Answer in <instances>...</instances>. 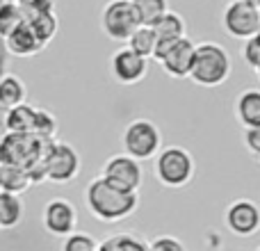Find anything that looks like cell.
Listing matches in <instances>:
<instances>
[{"instance_id":"1","label":"cell","mask_w":260,"mask_h":251,"mask_svg":"<svg viewBox=\"0 0 260 251\" xmlns=\"http://www.w3.org/2000/svg\"><path fill=\"white\" fill-rule=\"evenodd\" d=\"M85 201L91 215L99 222H105V224H114V222L126 219L139 206L137 192H123V190L110 185L101 176L87 185Z\"/></svg>"},{"instance_id":"2","label":"cell","mask_w":260,"mask_h":251,"mask_svg":"<svg viewBox=\"0 0 260 251\" xmlns=\"http://www.w3.org/2000/svg\"><path fill=\"white\" fill-rule=\"evenodd\" d=\"M233 71V59L229 50L217 41H201L194 50V62L189 78L199 87H219L231 78Z\"/></svg>"},{"instance_id":"3","label":"cell","mask_w":260,"mask_h":251,"mask_svg":"<svg viewBox=\"0 0 260 251\" xmlns=\"http://www.w3.org/2000/svg\"><path fill=\"white\" fill-rule=\"evenodd\" d=\"M55 139H44L35 133H5L0 142V165L27 167L37 160H44L46 151Z\"/></svg>"},{"instance_id":"4","label":"cell","mask_w":260,"mask_h":251,"mask_svg":"<svg viewBox=\"0 0 260 251\" xmlns=\"http://www.w3.org/2000/svg\"><path fill=\"white\" fill-rule=\"evenodd\" d=\"M194 158L187 148L183 146H167L160 148L153 162L155 178L165 187H185L194 178Z\"/></svg>"},{"instance_id":"5","label":"cell","mask_w":260,"mask_h":251,"mask_svg":"<svg viewBox=\"0 0 260 251\" xmlns=\"http://www.w3.org/2000/svg\"><path fill=\"white\" fill-rule=\"evenodd\" d=\"M121 142H123L126 155L144 162L157 155V151L162 148V135H160V128L153 121H148V119H135V121H130L126 125Z\"/></svg>"},{"instance_id":"6","label":"cell","mask_w":260,"mask_h":251,"mask_svg":"<svg viewBox=\"0 0 260 251\" xmlns=\"http://www.w3.org/2000/svg\"><path fill=\"white\" fill-rule=\"evenodd\" d=\"M137 27L139 21L130 0H110L101 12V30L112 41H128Z\"/></svg>"},{"instance_id":"7","label":"cell","mask_w":260,"mask_h":251,"mask_svg":"<svg viewBox=\"0 0 260 251\" xmlns=\"http://www.w3.org/2000/svg\"><path fill=\"white\" fill-rule=\"evenodd\" d=\"M44 167H46V180L57 185H67L80 171V155H78V151L71 144L53 142L50 148L46 151Z\"/></svg>"},{"instance_id":"8","label":"cell","mask_w":260,"mask_h":251,"mask_svg":"<svg viewBox=\"0 0 260 251\" xmlns=\"http://www.w3.org/2000/svg\"><path fill=\"white\" fill-rule=\"evenodd\" d=\"M221 27L233 39H249L260 30V12L256 5L244 0H231L221 12Z\"/></svg>"},{"instance_id":"9","label":"cell","mask_w":260,"mask_h":251,"mask_svg":"<svg viewBox=\"0 0 260 251\" xmlns=\"http://www.w3.org/2000/svg\"><path fill=\"white\" fill-rule=\"evenodd\" d=\"M101 178H105L110 185L123 190V192H137V190L142 187V180H144L142 162L126 155V153L112 155V158H108V162L103 165Z\"/></svg>"},{"instance_id":"10","label":"cell","mask_w":260,"mask_h":251,"mask_svg":"<svg viewBox=\"0 0 260 251\" xmlns=\"http://www.w3.org/2000/svg\"><path fill=\"white\" fill-rule=\"evenodd\" d=\"M194 50H197V44H194L189 37H183V39L174 41V44L160 55L157 62H160V67L165 69V73L169 78L183 80V78H189V71H192Z\"/></svg>"},{"instance_id":"11","label":"cell","mask_w":260,"mask_h":251,"mask_svg":"<svg viewBox=\"0 0 260 251\" xmlns=\"http://www.w3.org/2000/svg\"><path fill=\"white\" fill-rule=\"evenodd\" d=\"M226 226L238 238H251L260 231V208L249 199H238L226 208Z\"/></svg>"},{"instance_id":"12","label":"cell","mask_w":260,"mask_h":251,"mask_svg":"<svg viewBox=\"0 0 260 251\" xmlns=\"http://www.w3.org/2000/svg\"><path fill=\"white\" fill-rule=\"evenodd\" d=\"M110 71H112V78L119 82V85H137L146 78L148 71V59L142 57V55L133 53L128 48H119L117 53L110 59Z\"/></svg>"},{"instance_id":"13","label":"cell","mask_w":260,"mask_h":251,"mask_svg":"<svg viewBox=\"0 0 260 251\" xmlns=\"http://www.w3.org/2000/svg\"><path fill=\"white\" fill-rule=\"evenodd\" d=\"M78 212L67 199H50L44 208V226L55 238H67L76 231Z\"/></svg>"},{"instance_id":"14","label":"cell","mask_w":260,"mask_h":251,"mask_svg":"<svg viewBox=\"0 0 260 251\" xmlns=\"http://www.w3.org/2000/svg\"><path fill=\"white\" fill-rule=\"evenodd\" d=\"M151 30H153V35H155V53H153L155 59H160V55L165 53L174 41L187 37L185 35V32H187V25H185L183 16H180L178 12H171V9H167V12L153 23Z\"/></svg>"},{"instance_id":"15","label":"cell","mask_w":260,"mask_h":251,"mask_svg":"<svg viewBox=\"0 0 260 251\" xmlns=\"http://www.w3.org/2000/svg\"><path fill=\"white\" fill-rule=\"evenodd\" d=\"M5 46H7V50L12 55H16V57H32V55L44 50V46L39 44V39L35 37V32L30 30V25H27L25 21H23L12 35L5 37Z\"/></svg>"},{"instance_id":"16","label":"cell","mask_w":260,"mask_h":251,"mask_svg":"<svg viewBox=\"0 0 260 251\" xmlns=\"http://www.w3.org/2000/svg\"><path fill=\"white\" fill-rule=\"evenodd\" d=\"M35 119H37V108L30 103H18L9 108L3 117V123L7 133H32L35 130Z\"/></svg>"},{"instance_id":"17","label":"cell","mask_w":260,"mask_h":251,"mask_svg":"<svg viewBox=\"0 0 260 251\" xmlns=\"http://www.w3.org/2000/svg\"><path fill=\"white\" fill-rule=\"evenodd\" d=\"M235 117L244 128L260 123V89H247L235 101Z\"/></svg>"},{"instance_id":"18","label":"cell","mask_w":260,"mask_h":251,"mask_svg":"<svg viewBox=\"0 0 260 251\" xmlns=\"http://www.w3.org/2000/svg\"><path fill=\"white\" fill-rule=\"evenodd\" d=\"M30 176L23 167L0 165V190L9 194H23L30 187Z\"/></svg>"},{"instance_id":"19","label":"cell","mask_w":260,"mask_h":251,"mask_svg":"<svg viewBox=\"0 0 260 251\" xmlns=\"http://www.w3.org/2000/svg\"><path fill=\"white\" fill-rule=\"evenodd\" d=\"M23 219V201L18 194L0 190V229H14Z\"/></svg>"},{"instance_id":"20","label":"cell","mask_w":260,"mask_h":251,"mask_svg":"<svg viewBox=\"0 0 260 251\" xmlns=\"http://www.w3.org/2000/svg\"><path fill=\"white\" fill-rule=\"evenodd\" d=\"M18 103H25V82L16 76L0 78V108L9 110Z\"/></svg>"},{"instance_id":"21","label":"cell","mask_w":260,"mask_h":251,"mask_svg":"<svg viewBox=\"0 0 260 251\" xmlns=\"http://www.w3.org/2000/svg\"><path fill=\"white\" fill-rule=\"evenodd\" d=\"M25 23L30 25V30L35 32V37L39 39V44L44 46V48L55 39V35H57V30H59V21H57V14L55 12L39 14V16L30 18V21H25Z\"/></svg>"},{"instance_id":"22","label":"cell","mask_w":260,"mask_h":251,"mask_svg":"<svg viewBox=\"0 0 260 251\" xmlns=\"http://www.w3.org/2000/svg\"><path fill=\"white\" fill-rule=\"evenodd\" d=\"M130 3H133V7H135L139 25H148V27L169 9L167 0H130Z\"/></svg>"},{"instance_id":"23","label":"cell","mask_w":260,"mask_h":251,"mask_svg":"<svg viewBox=\"0 0 260 251\" xmlns=\"http://www.w3.org/2000/svg\"><path fill=\"white\" fill-rule=\"evenodd\" d=\"M126 44L133 53L142 55V57H146V59H151L153 53H155V35H153V30L148 25H139L137 30L130 35V39Z\"/></svg>"},{"instance_id":"24","label":"cell","mask_w":260,"mask_h":251,"mask_svg":"<svg viewBox=\"0 0 260 251\" xmlns=\"http://www.w3.org/2000/svg\"><path fill=\"white\" fill-rule=\"evenodd\" d=\"M23 21H25V18H23L16 0H7V3L0 7V39H5L7 35H12Z\"/></svg>"},{"instance_id":"25","label":"cell","mask_w":260,"mask_h":251,"mask_svg":"<svg viewBox=\"0 0 260 251\" xmlns=\"http://www.w3.org/2000/svg\"><path fill=\"white\" fill-rule=\"evenodd\" d=\"M101 251H148L146 244L139 238H135L133 233H121L112 235L110 240H105L103 244H99Z\"/></svg>"},{"instance_id":"26","label":"cell","mask_w":260,"mask_h":251,"mask_svg":"<svg viewBox=\"0 0 260 251\" xmlns=\"http://www.w3.org/2000/svg\"><path fill=\"white\" fill-rule=\"evenodd\" d=\"M35 135L44 139H55V133H57V119L48 112V110H39L37 108V119H35Z\"/></svg>"},{"instance_id":"27","label":"cell","mask_w":260,"mask_h":251,"mask_svg":"<svg viewBox=\"0 0 260 251\" xmlns=\"http://www.w3.org/2000/svg\"><path fill=\"white\" fill-rule=\"evenodd\" d=\"M16 5L25 21L39 16V14L55 12V0H16Z\"/></svg>"},{"instance_id":"28","label":"cell","mask_w":260,"mask_h":251,"mask_svg":"<svg viewBox=\"0 0 260 251\" xmlns=\"http://www.w3.org/2000/svg\"><path fill=\"white\" fill-rule=\"evenodd\" d=\"M96 249H99V242L89 233H76L73 231L62 242V251H96Z\"/></svg>"},{"instance_id":"29","label":"cell","mask_w":260,"mask_h":251,"mask_svg":"<svg viewBox=\"0 0 260 251\" xmlns=\"http://www.w3.org/2000/svg\"><path fill=\"white\" fill-rule=\"evenodd\" d=\"M242 59L244 64H249V67L256 71L260 67V37L253 35L249 37V39H244V46H242Z\"/></svg>"},{"instance_id":"30","label":"cell","mask_w":260,"mask_h":251,"mask_svg":"<svg viewBox=\"0 0 260 251\" xmlns=\"http://www.w3.org/2000/svg\"><path fill=\"white\" fill-rule=\"evenodd\" d=\"M148 251H185L183 242L176 238H171V235H162V238L153 240L151 244H146Z\"/></svg>"},{"instance_id":"31","label":"cell","mask_w":260,"mask_h":251,"mask_svg":"<svg viewBox=\"0 0 260 251\" xmlns=\"http://www.w3.org/2000/svg\"><path fill=\"white\" fill-rule=\"evenodd\" d=\"M244 146L253 155H260V123L251 125V128H244Z\"/></svg>"},{"instance_id":"32","label":"cell","mask_w":260,"mask_h":251,"mask_svg":"<svg viewBox=\"0 0 260 251\" xmlns=\"http://www.w3.org/2000/svg\"><path fill=\"white\" fill-rule=\"evenodd\" d=\"M5 133H7V128H5V123H3V119H0V142H3V137H5Z\"/></svg>"},{"instance_id":"33","label":"cell","mask_w":260,"mask_h":251,"mask_svg":"<svg viewBox=\"0 0 260 251\" xmlns=\"http://www.w3.org/2000/svg\"><path fill=\"white\" fill-rule=\"evenodd\" d=\"M244 3H251V5H258L260 0H244Z\"/></svg>"},{"instance_id":"34","label":"cell","mask_w":260,"mask_h":251,"mask_svg":"<svg viewBox=\"0 0 260 251\" xmlns=\"http://www.w3.org/2000/svg\"><path fill=\"white\" fill-rule=\"evenodd\" d=\"M5 3H7V0H0V7H3V5H5Z\"/></svg>"},{"instance_id":"35","label":"cell","mask_w":260,"mask_h":251,"mask_svg":"<svg viewBox=\"0 0 260 251\" xmlns=\"http://www.w3.org/2000/svg\"><path fill=\"white\" fill-rule=\"evenodd\" d=\"M256 73H258V78H260V67H258V69H256Z\"/></svg>"},{"instance_id":"36","label":"cell","mask_w":260,"mask_h":251,"mask_svg":"<svg viewBox=\"0 0 260 251\" xmlns=\"http://www.w3.org/2000/svg\"><path fill=\"white\" fill-rule=\"evenodd\" d=\"M256 7H258V12H260V3H258V5H256Z\"/></svg>"},{"instance_id":"37","label":"cell","mask_w":260,"mask_h":251,"mask_svg":"<svg viewBox=\"0 0 260 251\" xmlns=\"http://www.w3.org/2000/svg\"><path fill=\"white\" fill-rule=\"evenodd\" d=\"M258 37H260V30H258Z\"/></svg>"},{"instance_id":"38","label":"cell","mask_w":260,"mask_h":251,"mask_svg":"<svg viewBox=\"0 0 260 251\" xmlns=\"http://www.w3.org/2000/svg\"><path fill=\"white\" fill-rule=\"evenodd\" d=\"M96 251H101V247H99V249H96Z\"/></svg>"},{"instance_id":"39","label":"cell","mask_w":260,"mask_h":251,"mask_svg":"<svg viewBox=\"0 0 260 251\" xmlns=\"http://www.w3.org/2000/svg\"><path fill=\"white\" fill-rule=\"evenodd\" d=\"M256 251H260V247H258V249H256Z\"/></svg>"},{"instance_id":"40","label":"cell","mask_w":260,"mask_h":251,"mask_svg":"<svg viewBox=\"0 0 260 251\" xmlns=\"http://www.w3.org/2000/svg\"><path fill=\"white\" fill-rule=\"evenodd\" d=\"M258 158H260V155H258Z\"/></svg>"}]
</instances>
